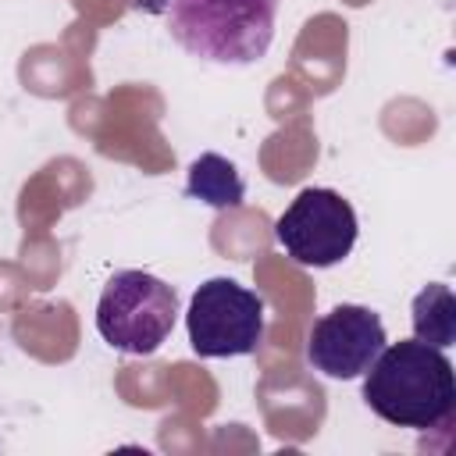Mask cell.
<instances>
[{
  "instance_id": "cell-1",
  "label": "cell",
  "mask_w": 456,
  "mask_h": 456,
  "mask_svg": "<svg viewBox=\"0 0 456 456\" xmlns=\"http://www.w3.org/2000/svg\"><path fill=\"white\" fill-rule=\"evenodd\" d=\"M363 403L395 428H438L456 410L452 363L420 338L392 342L363 370Z\"/></svg>"
},
{
  "instance_id": "cell-2",
  "label": "cell",
  "mask_w": 456,
  "mask_h": 456,
  "mask_svg": "<svg viewBox=\"0 0 456 456\" xmlns=\"http://www.w3.org/2000/svg\"><path fill=\"white\" fill-rule=\"evenodd\" d=\"M171 39L210 64H256L271 39L278 0H157Z\"/></svg>"
},
{
  "instance_id": "cell-3",
  "label": "cell",
  "mask_w": 456,
  "mask_h": 456,
  "mask_svg": "<svg viewBox=\"0 0 456 456\" xmlns=\"http://www.w3.org/2000/svg\"><path fill=\"white\" fill-rule=\"evenodd\" d=\"M178 321V292L150 271H114L96 303L100 338L128 356L157 353Z\"/></svg>"
},
{
  "instance_id": "cell-4",
  "label": "cell",
  "mask_w": 456,
  "mask_h": 456,
  "mask_svg": "<svg viewBox=\"0 0 456 456\" xmlns=\"http://www.w3.org/2000/svg\"><path fill=\"white\" fill-rule=\"evenodd\" d=\"M185 328L203 360L249 356L264 338V299L232 278H210L192 292Z\"/></svg>"
},
{
  "instance_id": "cell-5",
  "label": "cell",
  "mask_w": 456,
  "mask_h": 456,
  "mask_svg": "<svg viewBox=\"0 0 456 456\" xmlns=\"http://www.w3.org/2000/svg\"><path fill=\"white\" fill-rule=\"evenodd\" d=\"M356 210L335 189H303L274 221L278 246L299 267H331L356 246Z\"/></svg>"
},
{
  "instance_id": "cell-6",
  "label": "cell",
  "mask_w": 456,
  "mask_h": 456,
  "mask_svg": "<svg viewBox=\"0 0 456 456\" xmlns=\"http://www.w3.org/2000/svg\"><path fill=\"white\" fill-rule=\"evenodd\" d=\"M381 349H385L381 317L356 303H342V306L328 310L321 321H314L310 338H306L310 367L335 381L360 378Z\"/></svg>"
},
{
  "instance_id": "cell-7",
  "label": "cell",
  "mask_w": 456,
  "mask_h": 456,
  "mask_svg": "<svg viewBox=\"0 0 456 456\" xmlns=\"http://www.w3.org/2000/svg\"><path fill=\"white\" fill-rule=\"evenodd\" d=\"M185 196L200 200L214 210H235L246 200V182L239 175V167L221 157V153H200L189 164V178H185Z\"/></svg>"
},
{
  "instance_id": "cell-8",
  "label": "cell",
  "mask_w": 456,
  "mask_h": 456,
  "mask_svg": "<svg viewBox=\"0 0 456 456\" xmlns=\"http://www.w3.org/2000/svg\"><path fill=\"white\" fill-rule=\"evenodd\" d=\"M413 335L435 349H445L456 342V299L452 289L442 281L424 285L413 296Z\"/></svg>"
}]
</instances>
